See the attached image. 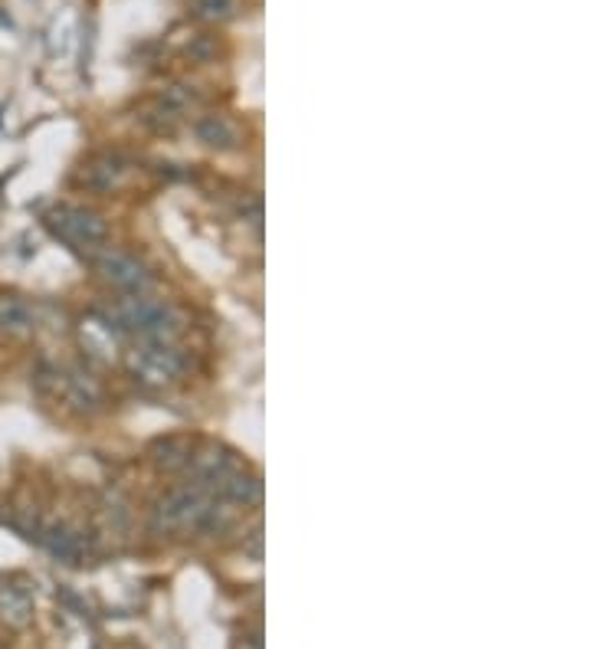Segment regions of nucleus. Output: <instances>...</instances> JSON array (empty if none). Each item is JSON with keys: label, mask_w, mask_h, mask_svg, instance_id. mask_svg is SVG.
<instances>
[{"label": "nucleus", "mask_w": 590, "mask_h": 649, "mask_svg": "<svg viewBox=\"0 0 590 649\" xmlns=\"http://www.w3.org/2000/svg\"><path fill=\"white\" fill-rule=\"evenodd\" d=\"M223 515V502L200 485L165 495L155 508V525L165 531H210Z\"/></svg>", "instance_id": "f257e3e1"}, {"label": "nucleus", "mask_w": 590, "mask_h": 649, "mask_svg": "<svg viewBox=\"0 0 590 649\" xmlns=\"http://www.w3.org/2000/svg\"><path fill=\"white\" fill-rule=\"evenodd\" d=\"M112 318H115L119 328H129V332L142 335L145 342H171L181 332V318L168 305L142 299V295L122 299L112 309Z\"/></svg>", "instance_id": "f03ea898"}, {"label": "nucleus", "mask_w": 590, "mask_h": 649, "mask_svg": "<svg viewBox=\"0 0 590 649\" xmlns=\"http://www.w3.org/2000/svg\"><path fill=\"white\" fill-rule=\"evenodd\" d=\"M46 226L69 246L76 249H99L109 236V226L105 220L86 208H56L46 214Z\"/></svg>", "instance_id": "7ed1b4c3"}, {"label": "nucleus", "mask_w": 590, "mask_h": 649, "mask_svg": "<svg viewBox=\"0 0 590 649\" xmlns=\"http://www.w3.org/2000/svg\"><path fill=\"white\" fill-rule=\"evenodd\" d=\"M132 365V374L148 384V388H165V384H175L185 371V358L181 351H175L168 342H145L132 351L129 358Z\"/></svg>", "instance_id": "20e7f679"}, {"label": "nucleus", "mask_w": 590, "mask_h": 649, "mask_svg": "<svg viewBox=\"0 0 590 649\" xmlns=\"http://www.w3.org/2000/svg\"><path fill=\"white\" fill-rule=\"evenodd\" d=\"M36 388H40L46 398H53L56 404H63V407H69V411H79V414L96 411V404H99L96 391H92L82 378H76V374H69V371H59V368H43V371L36 374Z\"/></svg>", "instance_id": "39448f33"}, {"label": "nucleus", "mask_w": 590, "mask_h": 649, "mask_svg": "<svg viewBox=\"0 0 590 649\" xmlns=\"http://www.w3.org/2000/svg\"><path fill=\"white\" fill-rule=\"evenodd\" d=\"M96 269L102 272L105 282H112L115 289H125V292H145L152 286V272L135 256L119 253V249H99Z\"/></svg>", "instance_id": "423d86ee"}, {"label": "nucleus", "mask_w": 590, "mask_h": 649, "mask_svg": "<svg viewBox=\"0 0 590 649\" xmlns=\"http://www.w3.org/2000/svg\"><path fill=\"white\" fill-rule=\"evenodd\" d=\"M197 138H200L203 145L223 148V152H226V148H236V142H240L233 122H226L223 115H203V119L197 122Z\"/></svg>", "instance_id": "0eeeda50"}, {"label": "nucleus", "mask_w": 590, "mask_h": 649, "mask_svg": "<svg viewBox=\"0 0 590 649\" xmlns=\"http://www.w3.org/2000/svg\"><path fill=\"white\" fill-rule=\"evenodd\" d=\"M33 328V309L23 299L3 295L0 299V332L3 335H26Z\"/></svg>", "instance_id": "6e6552de"}, {"label": "nucleus", "mask_w": 590, "mask_h": 649, "mask_svg": "<svg viewBox=\"0 0 590 649\" xmlns=\"http://www.w3.org/2000/svg\"><path fill=\"white\" fill-rule=\"evenodd\" d=\"M119 175H122V161L119 158H99V161H92L89 168H86V184H92V188H112L115 181H119Z\"/></svg>", "instance_id": "1a4fd4ad"}, {"label": "nucleus", "mask_w": 590, "mask_h": 649, "mask_svg": "<svg viewBox=\"0 0 590 649\" xmlns=\"http://www.w3.org/2000/svg\"><path fill=\"white\" fill-rule=\"evenodd\" d=\"M0 614H3L10 624H23L26 614H30V604H26V597H23L20 591L3 588V591H0Z\"/></svg>", "instance_id": "9d476101"}]
</instances>
